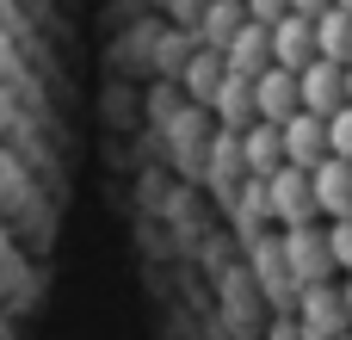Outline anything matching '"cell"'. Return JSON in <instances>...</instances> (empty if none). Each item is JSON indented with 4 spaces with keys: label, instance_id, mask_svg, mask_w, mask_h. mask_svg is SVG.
I'll return each mask as SVG.
<instances>
[{
    "label": "cell",
    "instance_id": "6da1fadb",
    "mask_svg": "<svg viewBox=\"0 0 352 340\" xmlns=\"http://www.w3.org/2000/svg\"><path fill=\"white\" fill-rule=\"evenodd\" d=\"M260 192H266V217H278L285 229H297V223H316L322 211H316V186H309V167H272L266 180H260Z\"/></svg>",
    "mask_w": 352,
    "mask_h": 340
},
{
    "label": "cell",
    "instance_id": "7a4b0ae2",
    "mask_svg": "<svg viewBox=\"0 0 352 340\" xmlns=\"http://www.w3.org/2000/svg\"><path fill=\"white\" fill-rule=\"evenodd\" d=\"M278 254H285V273H291V285H297V291H303V285H322V279H334L328 235H322L316 223H297V229H285Z\"/></svg>",
    "mask_w": 352,
    "mask_h": 340
},
{
    "label": "cell",
    "instance_id": "3957f363",
    "mask_svg": "<svg viewBox=\"0 0 352 340\" xmlns=\"http://www.w3.org/2000/svg\"><path fill=\"white\" fill-rule=\"evenodd\" d=\"M297 328H303V340H334L352 328L346 304H340V291L322 279V285H303L297 291Z\"/></svg>",
    "mask_w": 352,
    "mask_h": 340
},
{
    "label": "cell",
    "instance_id": "277c9868",
    "mask_svg": "<svg viewBox=\"0 0 352 340\" xmlns=\"http://www.w3.org/2000/svg\"><path fill=\"white\" fill-rule=\"evenodd\" d=\"M297 105L316 111V118H328L334 105H346V74H340V62H328V56L303 62V68H297Z\"/></svg>",
    "mask_w": 352,
    "mask_h": 340
},
{
    "label": "cell",
    "instance_id": "5b68a950",
    "mask_svg": "<svg viewBox=\"0 0 352 340\" xmlns=\"http://www.w3.org/2000/svg\"><path fill=\"white\" fill-rule=\"evenodd\" d=\"M266 43H272V62L297 74L303 62H316V19L285 12V19H272V25H266Z\"/></svg>",
    "mask_w": 352,
    "mask_h": 340
},
{
    "label": "cell",
    "instance_id": "8992f818",
    "mask_svg": "<svg viewBox=\"0 0 352 340\" xmlns=\"http://www.w3.org/2000/svg\"><path fill=\"white\" fill-rule=\"evenodd\" d=\"M278 142H285V161H291V167H316V161L328 155V124L297 105V111L278 124Z\"/></svg>",
    "mask_w": 352,
    "mask_h": 340
},
{
    "label": "cell",
    "instance_id": "52a82bcc",
    "mask_svg": "<svg viewBox=\"0 0 352 340\" xmlns=\"http://www.w3.org/2000/svg\"><path fill=\"white\" fill-rule=\"evenodd\" d=\"M291 111H297V74H291V68H278V62H266V68L254 74V118L285 124Z\"/></svg>",
    "mask_w": 352,
    "mask_h": 340
},
{
    "label": "cell",
    "instance_id": "ba28073f",
    "mask_svg": "<svg viewBox=\"0 0 352 340\" xmlns=\"http://www.w3.org/2000/svg\"><path fill=\"white\" fill-rule=\"evenodd\" d=\"M235 142H241V173H248V180H266L272 167H285V142H278V124L254 118V124H241V130H235Z\"/></svg>",
    "mask_w": 352,
    "mask_h": 340
},
{
    "label": "cell",
    "instance_id": "9c48e42d",
    "mask_svg": "<svg viewBox=\"0 0 352 340\" xmlns=\"http://www.w3.org/2000/svg\"><path fill=\"white\" fill-rule=\"evenodd\" d=\"M309 186H316V211L322 217H352V161L322 155L309 167Z\"/></svg>",
    "mask_w": 352,
    "mask_h": 340
},
{
    "label": "cell",
    "instance_id": "30bf717a",
    "mask_svg": "<svg viewBox=\"0 0 352 340\" xmlns=\"http://www.w3.org/2000/svg\"><path fill=\"white\" fill-rule=\"evenodd\" d=\"M217 56H223V68H229V74H248V81H254V74H260V68L272 62V43H266V25L241 19V25H235V37H229V43L217 50Z\"/></svg>",
    "mask_w": 352,
    "mask_h": 340
},
{
    "label": "cell",
    "instance_id": "8fae6325",
    "mask_svg": "<svg viewBox=\"0 0 352 340\" xmlns=\"http://www.w3.org/2000/svg\"><path fill=\"white\" fill-rule=\"evenodd\" d=\"M210 111H217V124H223V130L254 124V81H248V74H223V87H217V99H210Z\"/></svg>",
    "mask_w": 352,
    "mask_h": 340
},
{
    "label": "cell",
    "instance_id": "7c38bea8",
    "mask_svg": "<svg viewBox=\"0 0 352 340\" xmlns=\"http://www.w3.org/2000/svg\"><path fill=\"white\" fill-rule=\"evenodd\" d=\"M248 12H241V0H204V12H198V25H192V43H204V50H223L229 37H235V25H241Z\"/></svg>",
    "mask_w": 352,
    "mask_h": 340
},
{
    "label": "cell",
    "instance_id": "4fadbf2b",
    "mask_svg": "<svg viewBox=\"0 0 352 340\" xmlns=\"http://www.w3.org/2000/svg\"><path fill=\"white\" fill-rule=\"evenodd\" d=\"M316 56L352 62V12L346 6H322V12H316Z\"/></svg>",
    "mask_w": 352,
    "mask_h": 340
},
{
    "label": "cell",
    "instance_id": "5bb4252c",
    "mask_svg": "<svg viewBox=\"0 0 352 340\" xmlns=\"http://www.w3.org/2000/svg\"><path fill=\"white\" fill-rule=\"evenodd\" d=\"M179 74H186V93H192V105H210L229 68H223V56H217V50H204V43H198V50L186 56V68H179Z\"/></svg>",
    "mask_w": 352,
    "mask_h": 340
},
{
    "label": "cell",
    "instance_id": "9a60e30c",
    "mask_svg": "<svg viewBox=\"0 0 352 340\" xmlns=\"http://www.w3.org/2000/svg\"><path fill=\"white\" fill-rule=\"evenodd\" d=\"M254 273H260V285L285 304V297H297V285H291V273H285V254H278V242H254Z\"/></svg>",
    "mask_w": 352,
    "mask_h": 340
},
{
    "label": "cell",
    "instance_id": "2e32d148",
    "mask_svg": "<svg viewBox=\"0 0 352 340\" xmlns=\"http://www.w3.org/2000/svg\"><path fill=\"white\" fill-rule=\"evenodd\" d=\"M210 180H217V186L248 180V173H241V142H235V130H223V136L210 142Z\"/></svg>",
    "mask_w": 352,
    "mask_h": 340
},
{
    "label": "cell",
    "instance_id": "e0dca14e",
    "mask_svg": "<svg viewBox=\"0 0 352 340\" xmlns=\"http://www.w3.org/2000/svg\"><path fill=\"white\" fill-rule=\"evenodd\" d=\"M328 260H334V273H352V217H328Z\"/></svg>",
    "mask_w": 352,
    "mask_h": 340
},
{
    "label": "cell",
    "instance_id": "ac0fdd59",
    "mask_svg": "<svg viewBox=\"0 0 352 340\" xmlns=\"http://www.w3.org/2000/svg\"><path fill=\"white\" fill-rule=\"evenodd\" d=\"M328 155H340V161H352V105H334L328 118Z\"/></svg>",
    "mask_w": 352,
    "mask_h": 340
},
{
    "label": "cell",
    "instance_id": "d6986e66",
    "mask_svg": "<svg viewBox=\"0 0 352 340\" xmlns=\"http://www.w3.org/2000/svg\"><path fill=\"white\" fill-rule=\"evenodd\" d=\"M192 50H198V43H192V31H173V37H167V43L155 50V56H161V68H167V74H179Z\"/></svg>",
    "mask_w": 352,
    "mask_h": 340
},
{
    "label": "cell",
    "instance_id": "ffe728a7",
    "mask_svg": "<svg viewBox=\"0 0 352 340\" xmlns=\"http://www.w3.org/2000/svg\"><path fill=\"white\" fill-rule=\"evenodd\" d=\"M241 12H248L254 25H272V19H285V12H291V0H241Z\"/></svg>",
    "mask_w": 352,
    "mask_h": 340
},
{
    "label": "cell",
    "instance_id": "44dd1931",
    "mask_svg": "<svg viewBox=\"0 0 352 340\" xmlns=\"http://www.w3.org/2000/svg\"><path fill=\"white\" fill-rule=\"evenodd\" d=\"M198 12H204V0H167V19H173L179 31H192V25H198Z\"/></svg>",
    "mask_w": 352,
    "mask_h": 340
},
{
    "label": "cell",
    "instance_id": "7402d4cb",
    "mask_svg": "<svg viewBox=\"0 0 352 340\" xmlns=\"http://www.w3.org/2000/svg\"><path fill=\"white\" fill-rule=\"evenodd\" d=\"M322 6H328V0H291V12H303V19H316Z\"/></svg>",
    "mask_w": 352,
    "mask_h": 340
},
{
    "label": "cell",
    "instance_id": "603a6c76",
    "mask_svg": "<svg viewBox=\"0 0 352 340\" xmlns=\"http://www.w3.org/2000/svg\"><path fill=\"white\" fill-rule=\"evenodd\" d=\"M340 304H346V316H352V273H346V285H340Z\"/></svg>",
    "mask_w": 352,
    "mask_h": 340
},
{
    "label": "cell",
    "instance_id": "cb8c5ba5",
    "mask_svg": "<svg viewBox=\"0 0 352 340\" xmlns=\"http://www.w3.org/2000/svg\"><path fill=\"white\" fill-rule=\"evenodd\" d=\"M340 74H346V105H352V62H340Z\"/></svg>",
    "mask_w": 352,
    "mask_h": 340
},
{
    "label": "cell",
    "instance_id": "d4e9b609",
    "mask_svg": "<svg viewBox=\"0 0 352 340\" xmlns=\"http://www.w3.org/2000/svg\"><path fill=\"white\" fill-rule=\"evenodd\" d=\"M328 6H346V12H352V0H328Z\"/></svg>",
    "mask_w": 352,
    "mask_h": 340
},
{
    "label": "cell",
    "instance_id": "484cf974",
    "mask_svg": "<svg viewBox=\"0 0 352 340\" xmlns=\"http://www.w3.org/2000/svg\"><path fill=\"white\" fill-rule=\"evenodd\" d=\"M334 340H352V334H334Z\"/></svg>",
    "mask_w": 352,
    "mask_h": 340
}]
</instances>
